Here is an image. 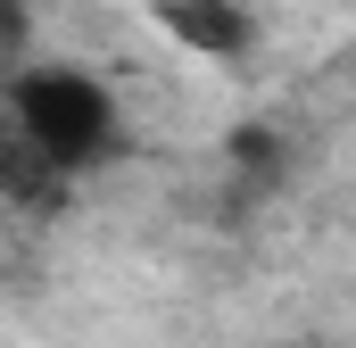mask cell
Here are the masks:
<instances>
[{
	"mask_svg": "<svg viewBox=\"0 0 356 348\" xmlns=\"http://www.w3.org/2000/svg\"><path fill=\"white\" fill-rule=\"evenodd\" d=\"M8 8H17V0H0V17H8Z\"/></svg>",
	"mask_w": 356,
	"mask_h": 348,
	"instance_id": "obj_4",
	"label": "cell"
},
{
	"mask_svg": "<svg viewBox=\"0 0 356 348\" xmlns=\"http://www.w3.org/2000/svg\"><path fill=\"white\" fill-rule=\"evenodd\" d=\"M158 25L199 58H249V42H257L241 0H158Z\"/></svg>",
	"mask_w": 356,
	"mask_h": 348,
	"instance_id": "obj_2",
	"label": "cell"
},
{
	"mask_svg": "<svg viewBox=\"0 0 356 348\" xmlns=\"http://www.w3.org/2000/svg\"><path fill=\"white\" fill-rule=\"evenodd\" d=\"M0 191H8V199H25V207H50V199H58V174L42 166L8 125H0Z\"/></svg>",
	"mask_w": 356,
	"mask_h": 348,
	"instance_id": "obj_3",
	"label": "cell"
},
{
	"mask_svg": "<svg viewBox=\"0 0 356 348\" xmlns=\"http://www.w3.org/2000/svg\"><path fill=\"white\" fill-rule=\"evenodd\" d=\"M8 133L67 182L116 158V100L83 67H25L8 84Z\"/></svg>",
	"mask_w": 356,
	"mask_h": 348,
	"instance_id": "obj_1",
	"label": "cell"
}]
</instances>
